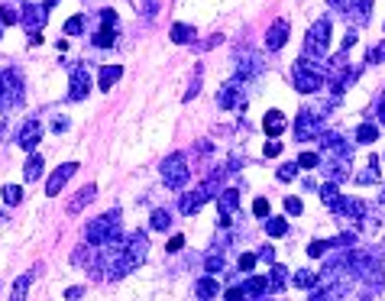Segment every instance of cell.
<instances>
[{
    "instance_id": "obj_26",
    "label": "cell",
    "mask_w": 385,
    "mask_h": 301,
    "mask_svg": "<svg viewBox=\"0 0 385 301\" xmlns=\"http://www.w3.org/2000/svg\"><path fill=\"white\" fill-rule=\"evenodd\" d=\"M42 169H46V159L39 153H32L30 159H26V165H23V175H26V182H36L39 175H42Z\"/></svg>"
},
{
    "instance_id": "obj_52",
    "label": "cell",
    "mask_w": 385,
    "mask_h": 301,
    "mask_svg": "<svg viewBox=\"0 0 385 301\" xmlns=\"http://www.w3.org/2000/svg\"><path fill=\"white\" fill-rule=\"evenodd\" d=\"M65 298H69V301H78V298H85V288H81V285L69 288V292H65Z\"/></svg>"
},
{
    "instance_id": "obj_10",
    "label": "cell",
    "mask_w": 385,
    "mask_h": 301,
    "mask_svg": "<svg viewBox=\"0 0 385 301\" xmlns=\"http://www.w3.org/2000/svg\"><path fill=\"white\" fill-rule=\"evenodd\" d=\"M46 20H49L46 4H26L23 13H20V26H23L26 33H39L42 26H46Z\"/></svg>"
},
{
    "instance_id": "obj_14",
    "label": "cell",
    "mask_w": 385,
    "mask_h": 301,
    "mask_svg": "<svg viewBox=\"0 0 385 301\" xmlns=\"http://www.w3.org/2000/svg\"><path fill=\"white\" fill-rule=\"evenodd\" d=\"M75 172H78V163L59 165V169H55L52 175H49V182H46V194H52V198H55V194H59V191L65 188V182H69V178L75 175Z\"/></svg>"
},
{
    "instance_id": "obj_48",
    "label": "cell",
    "mask_w": 385,
    "mask_h": 301,
    "mask_svg": "<svg viewBox=\"0 0 385 301\" xmlns=\"http://www.w3.org/2000/svg\"><path fill=\"white\" fill-rule=\"evenodd\" d=\"M182 247H185V237H182V233H175V237L169 240V247H165V249H169V253H178Z\"/></svg>"
},
{
    "instance_id": "obj_22",
    "label": "cell",
    "mask_w": 385,
    "mask_h": 301,
    "mask_svg": "<svg viewBox=\"0 0 385 301\" xmlns=\"http://www.w3.org/2000/svg\"><path fill=\"white\" fill-rule=\"evenodd\" d=\"M239 288H243V295H247L249 301H253V298H262V292L269 288V278H262V276H249Z\"/></svg>"
},
{
    "instance_id": "obj_35",
    "label": "cell",
    "mask_w": 385,
    "mask_h": 301,
    "mask_svg": "<svg viewBox=\"0 0 385 301\" xmlns=\"http://www.w3.org/2000/svg\"><path fill=\"white\" fill-rule=\"evenodd\" d=\"M169 224H172V214L169 211H153V217H149V227H153V230H169Z\"/></svg>"
},
{
    "instance_id": "obj_9",
    "label": "cell",
    "mask_w": 385,
    "mask_h": 301,
    "mask_svg": "<svg viewBox=\"0 0 385 301\" xmlns=\"http://www.w3.org/2000/svg\"><path fill=\"white\" fill-rule=\"evenodd\" d=\"M100 30L94 33V46L97 49H110L117 42V10H100Z\"/></svg>"
},
{
    "instance_id": "obj_33",
    "label": "cell",
    "mask_w": 385,
    "mask_h": 301,
    "mask_svg": "<svg viewBox=\"0 0 385 301\" xmlns=\"http://www.w3.org/2000/svg\"><path fill=\"white\" fill-rule=\"evenodd\" d=\"M266 233H269V237H285L288 220L285 217H269V220H266Z\"/></svg>"
},
{
    "instance_id": "obj_32",
    "label": "cell",
    "mask_w": 385,
    "mask_h": 301,
    "mask_svg": "<svg viewBox=\"0 0 385 301\" xmlns=\"http://www.w3.org/2000/svg\"><path fill=\"white\" fill-rule=\"evenodd\" d=\"M169 36H172V42H182V46H185V42H191V39H194V30L188 23H175Z\"/></svg>"
},
{
    "instance_id": "obj_49",
    "label": "cell",
    "mask_w": 385,
    "mask_h": 301,
    "mask_svg": "<svg viewBox=\"0 0 385 301\" xmlns=\"http://www.w3.org/2000/svg\"><path fill=\"white\" fill-rule=\"evenodd\" d=\"M376 124H385V91L379 94V104H376Z\"/></svg>"
},
{
    "instance_id": "obj_12",
    "label": "cell",
    "mask_w": 385,
    "mask_h": 301,
    "mask_svg": "<svg viewBox=\"0 0 385 301\" xmlns=\"http://www.w3.org/2000/svg\"><path fill=\"white\" fill-rule=\"evenodd\" d=\"M39 139H42V120H36V117L23 120L20 133H16V146H23L26 153H32V149L39 146Z\"/></svg>"
},
{
    "instance_id": "obj_2",
    "label": "cell",
    "mask_w": 385,
    "mask_h": 301,
    "mask_svg": "<svg viewBox=\"0 0 385 301\" xmlns=\"http://www.w3.org/2000/svg\"><path fill=\"white\" fill-rule=\"evenodd\" d=\"M331 33H333V23L327 16H321L308 30V36H304V55L301 59H308V62H327L331 59Z\"/></svg>"
},
{
    "instance_id": "obj_55",
    "label": "cell",
    "mask_w": 385,
    "mask_h": 301,
    "mask_svg": "<svg viewBox=\"0 0 385 301\" xmlns=\"http://www.w3.org/2000/svg\"><path fill=\"white\" fill-rule=\"evenodd\" d=\"M143 10H146V13H155V0H146V4H143Z\"/></svg>"
},
{
    "instance_id": "obj_37",
    "label": "cell",
    "mask_w": 385,
    "mask_h": 301,
    "mask_svg": "<svg viewBox=\"0 0 385 301\" xmlns=\"http://www.w3.org/2000/svg\"><path fill=\"white\" fill-rule=\"evenodd\" d=\"M201 81H204V71H201V65H198V71H194V78H191V85H188V91H185V100H194V98H198Z\"/></svg>"
},
{
    "instance_id": "obj_53",
    "label": "cell",
    "mask_w": 385,
    "mask_h": 301,
    "mask_svg": "<svg viewBox=\"0 0 385 301\" xmlns=\"http://www.w3.org/2000/svg\"><path fill=\"white\" fill-rule=\"evenodd\" d=\"M65 126H69V124H65V117H55V124H52V130H55V133H62V130H65Z\"/></svg>"
},
{
    "instance_id": "obj_15",
    "label": "cell",
    "mask_w": 385,
    "mask_h": 301,
    "mask_svg": "<svg viewBox=\"0 0 385 301\" xmlns=\"http://www.w3.org/2000/svg\"><path fill=\"white\" fill-rule=\"evenodd\" d=\"M324 175L331 185H340V182H347L353 172H350V159H324Z\"/></svg>"
},
{
    "instance_id": "obj_51",
    "label": "cell",
    "mask_w": 385,
    "mask_h": 301,
    "mask_svg": "<svg viewBox=\"0 0 385 301\" xmlns=\"http://www.w3.org/2000/svg\"><path fill=\"white\" fill-rule=\"evenodd\" d=\"M256 256H259V259H266V263H269V266H276V253H272V247H262Z\"/></svg>"
},
{
    "instance_id": "obj_7",
    "label": "cell",
    "mask_w": 385,
    "mask_h": 301,
    "mask_svg": "<svg viewBox=\"0 0 385 301\" xmlns=\"http://www.w3.org/2000/svg\"><path fill=\"white\" fill-rule=\"evenodd\" d=\"M337 13H343L347 20H356L360 26L369 23V10H372V0H327Z\"/></svg>"
},
{
    "instance_id": "obj_8",
    "label": "cell",
    "mask_w": 385,
    "mask_h": 301,
    "mask_svg": "<svg viewBox=\"0 0 385 301\" xmlns=\"http://www.w3.org/2000/svg\"><path fill=\"white\" fill-rule=\"evenodd\" d=\"M321 153H324V159H350V143L343 136H340L337 130H327V133H321Z\"/></svg>"
},
{
    "instance_id": "obj_31",
    "label": "cell",
    "mask_w": 385,
    "mask_h": 301,
    "mask_svg": "<svg viewBox=\"0 0 385 301\" xmlns=\"http://www.w3.org/2000/svg\"><path fill=\"white\" fill-rule=\"evenodd\" d=\"M379 139V124H360L356 126V143H376Z\"/></svg>"
},
{
    "instance_id": "obj_17",
    "label": "cell",
    "mask_w": 385,
    "mask_h": 301,
    "mask_svg": "<svg viewBox=\"0 0 385 301\" xmlns=\"http://www.w3.org/2000/svg\"><path fill=\"white\" fill-rule=\"evenodd\" d=\"M285 42H288V20H276V23L269 26V33H266V46H269L272 52H278Z\"/></svg>"
},
{
    "instance_id": "obj_34",
    "label": "cell",
    "mask_w": 385,
    "mask_h": 301,
    "mask_svg": "<svg viewBox=\"0 0 385 301\" xmlns=\"http://www.w3.org/2000/svg\"><path fill=\"white\" fill-rule=\"evenodd\" d=\"M224 266H227V253H224V249H214V253L204 259V269H208V272H220Z\"/></svg>"
},
{
    "instance_id": "obj_5",
    "label": "cell",
    "mask_w": 385,
    "mask_h": 301,
    "mask_svg": "<svg viewBox=\"0 0 385 301\" xmlns=\"http://www.w3.org/2000/svg\"><path fill=\"white\" fill-rule=\"evenodd\" d=\"M159 172H162V182L169 188H185L188 185V178H191V172H188V159L182 153H172L169 159H162V165H159Z\"/></svg>"
},
{
    "instance_id": "obj_42",
    "label": "cell",
    "mask_w": 385,
    "mask_h": 301,
    "mask_svg": "<svg viewBox=\"0 0 385 301\" xmlns=\"http://www.w3.org/2000/svg\"><path fill=\"white\" fill-rule=\"evenodd\" d=\"M327 240H311V247H308V256H314V259H321L324 253H327Z\"/></svg>"
},
{
    "instance_id": "obj_20",
    "label": "cell",
    "mask_w": 385,
    "mask_h": 301,
    "mask_svg": "<svg viewBox=\"0 0 385 301\" xmlns=\"http://www.w3.org/2000/svg\"><path fill=\"white\" fill-rule=\"evenodd\" d=\"M94 198H97V185H85L81 191L75 194V198L69 201V214H81V211H85Z\"/></svg>"
},
{
    "instance_id": "obj_39",
    "label": "cell",
    "mask_w": 385,
    "mask_h": 301,
    "mask_svg": "<svg viewBox=\"0 0 385 301\" xmlns=\"http://www.w3.org/2000/svg\"><path fill=\"white\" fill-rule=\"evenodd\" d=\"M4 201H7V204H20V201H23V188L20 185H4Z\"/></svg>"
},
{
    "instance_id": "obj_41",
    "label": "cell",
    "mask_w": 385,
    "mask_h": 301,
    "mask_svg": "<svg viewBox=\"0 0 385 301\" xmlns=\"http://www.w3.org/2000/svg\"><path fill=\"white\" fill-rule=\"evenodd\" d=\"M366 62H369V65L385 62V42H379V46H369V52H366Z\"/></svg>"
},
{
    "instance_id": "obj_28",
    "label": "cell",
    "mask_w": 385,
    "mask_h": 301,
    "mask_svg": "<svg viewBox=\"0 0 385 301\" xmlns=\"http://www.w3.org/2000/svg\"><path fill=\"white\" fill-rule=\"evenodd\" d=\"M292 285H295V288H317V272L298 269V272L292 276Z\"/></svg>"
},
{
    "instance_id": "obj_3",
    "label": "cell",
    "mask_w": 385,
    "mask_h": 301,
    "mask_svg": "<svg viewBox=\"0 0 385 301\" xmlns=\"http://www.w3.org/2000/svg\"><path fill=\"white\" fill-rule=\"evenodd\" d=\"M23 94H26V85H23V75L16 69H4L0 71V114H16V110L23 107Z\"/></svg>"
},
{
    "instance_id": "obj_4",
    "label": "cell",
    "mask_w": 385,
    "mask_h": 301,
    "mask_svg": "<svg viewBox=\"0 0 385 301\" xmlns=\"http://www.w3.org/2000/svg\"><path fill=\"white\" fill-rule=\"evenodd\" d=\"M292 81L295 88H298L301 94H314L324 88V81H327V71H324L321 62H308V59H298L292 69Z\"/></svg>"
},
{
    "instance_id": "obj_16",
    "label": "cell",
    "mask_w": 385,
    "mask_h": 301,
    "mask_svg": "<svg viewBox=\"0 0 385 301\" xmlns=\"http://www.w3.org/2000/svg\"><path fill=\"white\" fill-rule=\"evenodd\" d=\"M217 208H220V224H230V217L237 214V208H239V194L233 191V188H227V191H220L217 194Z\"/></svg>"
},
{
    "instance_id": "obj_27",
    "label": "cell",
    "mask_w": 385,
    "mask_h": 301,
    "mask_svg": "<svg viewBox=\"0 0 385 301\" xmlns=\"http://www.w3.org/2000/svg\"><path fill=\"white\" fill-rule=\"evenodd\" d=\"M20 13H23V7H16L13 0H10V4L0 7V23H4V26H16V23H20Z\"/></svg>"
},
{
    "instance_id": "obj_47",
    "label": "cell",
    "mask_w": 385,
    "mask_h": 301,
    "mask_svg": "<svg viewBox=\"0 0 385 301\" xmlns=\"http://www.w3.org/2000/svg\"><path fill=\"white\" fill-rule=\"evenodd\" d=\"M285 211H288V214H301L304 204H301V198H285Z\"/></svg>"
},
{
    "instance_id": "obj_45",
    "label": "cell",
    "mask_w": 385,
    "mask_h": 301,
    "mask_svg": "<svg viewBox=\"0 0 385 301\" xmlns=\"http://www.w3.org/2000/svg\"><path fill=\"white\" fill-rule=\"evenodd\" d=\"M253 214H256V217H269V201H266V198H256V201H253Z\"/></svg>"
},
{
    "instance_id": "obj_44",
    "label": "cell",
    "mask_w": 385,
    "mask_h": 301,
    "mask_svg": "<svg viewBox=\"0 0 385 301\" xmlns=\"http://www.w3.org/2000/svg\"><path fill=\"white\" fill-rule=\"evenodd\" d=\"M295 175H298V165H295V163H288V165L278 169V182H292Z\"/></svg>"
},
{
    "instance_id": "obj_40",
    "label": "cell",
    "mask_w": 385,
    "mask_h": 301,
    "mask_svg": "<svg viewBox=\"0 0 385 301\" xmlns=\"http://www.w3.org/2000/svg\"><path fill=\"white\" fill-rule=\"evenodd\" d=\"M295 165H298V169H314V165H321V155L317 153H301Z\"/></svg>"
},
{
    "instance_id": "obj_6",
    "label": "cell",
    "mask_w": 385,
    "mask_h": 301,
    "mask_svg": "<svg viewBox=\"0 0 385 301\" xmlns=\"http://www.w3.org/2000/svg\"><path fill=\"white\" fill-rule=\"evenodd\" d=\"M324 133V117L321 110L308 107V110H301L298 120H295V136H298V143H304V139H317Z\"/></svg>"
},
{
    "instance_id": "obj_43",
    "label": "cell",
    "mask_w": 385,
    "mask_h": 301,
    "mask_svg": "<svg viewBox=\"0 0 385 301\" xmlns=\"http://www.w3.org/2000/svg\"><path fill=\"white\" fill-rule=\"evenodd\" d=\"M256 259H259V256H256V253H243V256H239V272H253V266H256Z\"/></svg>"
},
{
    "instance_id": "obj_36",
    "label": "cell",
    "mask_w": 385,
    "mask_h": 301,
    "mask_svg": "<svg viewBox=\"0 0 385 301\" xmlns=\"http://www.w3.org/2000/svg\"><path fill=\"white\" fill-rule=\"evenodd\" d=\"M353 182H356V185H376V182H379V172L372 169V165H366L360 175H353Z\"/></svg>"
},
{
    "instance_id": "obj_1",
    "label": "cell",
    "mask_w": 385,
    "mask_h": 301,
    "mask_svg": "<svg viewBox=\"0 0 385 301\" xmlns=\"http://www.w3.org/2000/svg\"><path fill=\"white\" fill-rule=\"evenodd\" d=\"M120 237H124V230H120V211H107V214L94 217L85 230L88 247H94V249L107 247V243H114V240H120Z\"/></svg>"
},
{
    "instance_id": "obj_46",
    "label": "cell",
    "mask_w": 385,
    "mask_h": 301,
    "mask_svg": "<svg viewBox=\"0 0 385 301\" xmlns=\"http://www.w3.org/2000/svg\"><path fill=\"white\" fill-rule=\"evenodd\" d=\"M224 301H249L247 298V295H243V288H227V292H224Z\"/></svg>"
},
{
    "instance_id": "obj_54",
    "label": "cell",
    "mask_w": 385,
    "mask_h": 301,
    "mask_svg": "<svg viewBox=\"0 0 385 301\" xmlns=\"http://www.w3.org/2000/svg\"><path fill=\"white\" fill-rule=\"evenodd\" d=\"M42 42V33H30V46H39Z\"/></svg>"
},
{
    "instance_id": "obj_56",
    "label": "cell",
    "mask_w": 385,
    "mask_h": 301,
    "mask_svg": "<svg viewBox=\"0 0 385 301\" xmlns=\"http://www.w3.org/2000/svg\"><path fill=\"white\" fill-rule=\"evenodd\" d=\"M55 4H59V0H46V7H55Z\"/></svg>"
},
{
    "instance_id": "obj_25",
    "label": "cell",
    "mask_w": 385,
    "mask_h": 301,
    "mask_svg": "<svg viewBox=\"0 0 385 301\" xmlns=\"http://www.w3.org/2000/svg\"><path fill=\"white\" fill-rule=\"evenodd\" d=\"M120 75H124V69H120V65H104V69H100V78H97L100 91H110V88L120 81Z\"/></svg>"
},
{
    "instance_id": "obj_30",
    "label": "cell",
    "mask_w": 385,
    "mask_h": 301,
    "mask_svg": "<svg viewBox=\"0 0 385 301\" xmlns=\"http://www.w3.org/2000/svg\"><path fill=\"white\" fill-rule=\"evenodd\" d=\"M321 201H324V204H327L331 211H337V208H340V201H343V194L337 191V185H331V182H327V185L321 188Z\"/></svg>"
},
{
    "instance_id": "obj_11",
    "label": "cell",
    "mask_w": 385,
    "mask_h": 301,
    "mask_svg": "<svg viewBox=\"0 0 385 301\" xmlns=\"http://www.w3.org/2000/svg\"><path fill=\"white\" fill-rule=\"evenodd\" d=\"M69 78H71L69 98H71V100H85L88 91H91V71H88L85 65H71V69H69Z\"/></svg>"
},
{
    "instance_id": "obj_21",
    "label": "cell",
    "mask_w": 385,
    "mask_h": 301,
    "mask_svg": "<svg viewBox=\"0 0 385 301\" xmlns=\"http://www.w3.org/2000/svg\"><path fill=\"white\" fill-rule=\"evenodd\" d=\"M194 295H198V301H211L220 295V285H217V278L211 276H201L198 278V285H194Z\"/></svg>"
},
{
    "instance_id": "obj_24",
    "label": "cell",
    "mask_w": 385,
    "mask_h": 301,
    "mask_svg": "<svg viewBox=\"0 0 385 301\" xmlns=\"http://www.w3.org/2000/svg\"><path fill=\"white\" fill-rule=\"evenodd\" d=\"M39 272V266H32L30 272H23V276L16 278V285H13V295H10V301H26V292H30L32 285V276Z\"/></svg>"
},
{
    "instance_id": "obj_18",
    "label": "cell",
    "mask_w": 385,
    "mask_h": 301,
    "mask_svg": "<svg viewBox=\"0 0 385 301\" xmlns=\"http://www.w3.org/2000/svg\"><path fill=\"white\" fill-rule=\"evenodd\" d=\"M208 198H211V194L204 191V185H201L198 191L182 194V201H178V211H182V214H194V211L204 208V201H208Z\"/></svg>"
},
{
    "instance_id": "obj_23",
    "label": "cell",
    "mask_w": 385,
    "mask_h": 301,
    "mask_svg": "<svg viewBox=\"0 0 385 301\" xmlns=\"http://www.w3.org/2000/svg\"><path fill=\"white\" fill-rule=\"evenodd\" d=\"M262 130L276 139L278 133L285 130V114H282V110H269V114H266V120H262Z\"/></svg>"
},
{
    "instance_id": "obj_13",
    "label": "cell",
    "mask_w": 385,
    "mask_h": 301,
    "mask_svg": "<svg viewBox=\"0 0 385 301\" xmlns=\"http://www.w3.org/2000/svg\"><path fill=\"white\" fill-rule=\"evenodd\" d=\"M239 88H243V78H233V81H227V85L220 88V94H217V104H220L224 110L239 107V104H243V98H247V94H239Z\"/></svg>"
},
{
    "instance_id": "obj_38",
    "label": "cell",
    "mask_w": 385,
    "mask_h": 301,
    "mask_svg": "<svg viewBox=\"0 0 385 301\" xmlns=\"http://www.w3.org/2000/svg\"><path fill=\"white\" fill-rule=\"evenodd\" d=\"M78 33H85V16H71V20H65V36H78Z\"/></svg>"
},
{
    "instance_id": "obj_50",
    "label": "cell",
    "mask_w": 385,
    "mask_h": 301,
    "mask_svg": "<svg viewBox=\"0 0 385 301\" xmlns=\"http://www.w3.org/2000/svg\"><path fill=\"white\" fill-rule=\"evenodd\" d=\"M262 153H266V155H269V159H272V155H278V153H282V143H278V139H269Z\"/></svg>"
},
{
    "instance_id": "obj_57",
    "label": "cell",
    "mask_w": 385,
    "mask_h": 301,
    "mask_svg": "<svg viewBox=\"0 0 385 301\" xmlns=\"http://www.w3.org/2000/svg\"><path fill=\"white\" fill-rule=\"evenodd\" d=\"M0 36H4V23H0Z\"/></svg>"
},
{
    "instance_id": "obj_19",
    "label": "cell",
    "mask_w": 385,
    "mask_h": 301,
    "mask_svg": "<svg viewBox=\"0 0 385 301\" xmlns=\"http://www.w3.org/2000/svg\"><path fill=\"white\" fill-rule=\"evenodd\" d=\"M366 211H369V208H366V204H362L360 198H343V201H340V208H337V214H343L347 220L360 224V217L366 214Z\"/></svg>"
},
{
    "instance_id": "obj_29",
    "label": "cell",
    "mask_w": 385,
    "mask_h": 301,
    "mask_svg": "<svg viewBox=\"0 0 385 301\" xmlns=\"http://www.w3.org/2000/svg\"><path fill=\"white\" fill-rule=\"evenodd\" d=\"M288 269H285V266H272V269H269V288H272V292H282V288H285V282H288Z\"/></svg>"
}]
</instances>
